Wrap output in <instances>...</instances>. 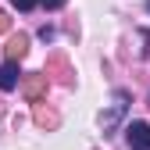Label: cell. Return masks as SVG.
Returning a JSON list of instances; mask_svg holds the SVG:
<instances>
[{"label": "cell", "instance_id": "obj_1", "mask_svg": "<svg viewBox=\"0 0 150 150\" xmlns=\"http://www.w3.org/2000/svg\"><path fill=\"white\" fill-rule=\"evenodd\" d=\"M125 143L132 150H150V125L146 122H129L125 125Z\"/></svg>", "mask_w": 150, "mask_h": 150}, {"label": "cell", "instance_id": "obj_3", "mask_svg": "<svg viewBox=\"0 0 150 150\" xmlns=\"http://www.w3.org/2000/svg\"><path fill=\"white\" fill-rule=\"evenodd\" d=\"M25 50H29V40H25V36H14V40L7 43V61H22Z\"/></svg>", "mask_w": 150, "mask_h": 150}, {"label": "cell", "instance_id": "obj_7", "mask_svg": "<svg viewBox=\"0 0 150 150\" xmlns=\"http://www.w3.org/2000/svg\"><path fill=\"white\" fill-rule=\"evenodd\" d=\"M40 40H47V43L54 40V29H50V25H43V29H40Z\"/></svg>", "mask_w": 150, "mask_h": 150}, {"label": "cell", "instance_id": "obj_8", "mask_svg": "<svg viewBox=\"0 0 150 150\" xmlns=\"http://www.w3.org/2000/svg\"><path fill=\"white\" fill-rule=\"evenodd\" d=\"M0 29H4V14H0Z\"/></svg>", "mask_w": 150, "mask_h": 150}, {"label": "cell", "instance_id": "obj_4", "mask_svg": "<svg viewBox=\"0 0 150 150\" xmlns=\"http://www.w3.org/2000/svg\"><path fill=\"white\" fill-rule=\"evenodd\" d=\"M122 111H125V93H118V104H115V107H111L107 115L100 118V122H104V129H111V125H115V122L122 118Z\"/></svg>", "mask_w": 150, "mask_h": 150}, {"label": "cell", "instance_id": "obj_5", "mask_svg": "<svg viewBox=\"0 0 150 150\" xmlns=\"http://www.w3.org/2000/svg\"><path fill=\"white\" fill-rule=\"evenodd\" d=\"M11 4H14V7H18V11H32V7H36V4H40V0H11Z\"/></svg>", "mask_w": 150, "mask_h": 150}, {"label": "cell", "instance_id": "obj_9", "mask_svg": "<svg viewBox=\"0 0 150 150\" xmlns=\"http://www.w3.org/2000/svg\"><path fill=\"white\" fill-rule=\"evenodd\" d=\"M146 14H150V0H146Z\"/></svg>", "mask_w": 150, "mask_h": 150}, {"label": "cell", "instance_id": "obj_6", "mask_svg": "<svg viewBox=\"0 0 150 150\" xmlns=\"http://www.w3.org/2000/svg\"><path fill=\"white\" fill-rule=\"evenodd\" d=\"M40 4H43V7H50V11H61L68 0H40Z\"/></svg>", "mask_w": 150, "mask_h": 150}, {"label": "cell", "instance_id": "obj_2", "mask_svg": "<svg viewBox=\"0 0 150 150\" xmlns=\"http://www.w3.org/2000/svg\"><path fill=\"white\" fill-rule=\"evenodd\" d=\"M18 82H22L18 61H4V64H0V89H4V93H11V89H18Z\"/></svg>", "mask_w": 150, "mask_h": 150}]
</instances>
